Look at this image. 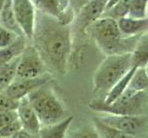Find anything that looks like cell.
<instances>
[{"mask_svg": "<svg viewBox=\"0 0 148 138\" xmlns=\"http://www.w3.org/2000/svg\"><path fill=\"white\" fill-rule=\"evenodd\" d=\"M31 41L49 74L66 75L73 46L71 25H65L58 18L37 10L34 32Z\"/></svg>", "mask_w": 148, "mask_h": 138, "instance_id": "obj_1", "label": "cell"}, {"mask_svg": "<svg viewBox=\"0 0 148 138\" xmlns=\"http://www.w3.org/2000/svg\"><path fill=\"white\" fill-rule=\"evenodd\" d=\"M87 35L95 41L102 53L108 55L132 53L142 35L126 37L120 31L118 21L103 16L89 27Z\"/></svg>", "mask_w": 148, "mask_h": 138, "instance_id": "obj_2", "label": "cell"}, {"mask_svg": "<svg viewBox=\"0 0 148 138\" xmlns=\"http://www.w3.org/2000/svg\"><path fill=\"white\" fill-rule=\"evenodd\" d=\"M132 68V53L106 56L92 76V91L108 92Z\"/></svg>", "mask_w": 148, "mask_h": 138, "instance_id": "obj_3", "label": "cell"}, {"mask_svg": "<svg viewBox=\"0 0 148 138\" xmlns=\"http://www.w3.org/2000/svg\"><path fill=\"white\" fill-rule=\"evenodd\" d=\"M27 98L38 115L42 126L57 123L69 116L61 100L46 85L32 91Z\"/></svg>", "mask_w": 148, "mask_h": 138, "instance_id": "obj_4", "label": "cell"}, {"mask_svg": "<svg viewBox=\"0 0 148 138\" xmlns=\"http://www.w3.org/2000/svg\"><path fill=\"white\" fill-rule=\"evenodd\" d=\"M148 106V93L146 91L131 93L126 92L111 104H105L101 99H94L89 108L97 113L115 115H143Z\"/></svg>", "mask_w": 148, "mask_h": 138, "instance_id": "obj_5", "label": "cell"}, {"mask_svg": "<svg viewBox=\"0 0 148 138\" xmlns=\"http://www.w3.org/2000/svg\"><path fill=\"white\" fill-rule=\"evenodd\" d=\"M106 125L119 131L136 136L142 135L148 129V115H115L98 113L95 116Z\"/></svg>", "mask_w": 148, "mask_h": 138, "instance_id": "obj_6", "label": "cell"}, {"mask_svg": "<svg viewBox=\"0 0 148 138\" xmlns=\"http://www.w3.org/2000/svg\"><path fill=\"white\" fill-rule=\"evenodd\" d=\"M47 74L49 73L38 51L32 44L27 45L18 59L17 77L37 78Z\"/></svg>", "mask_w": 148, "mask_h": 138, "instance_id": "obj_7", "label": "cell"}, {"mask_svg": "<svg viewBox=\"0 0 148 138\" xmlns=\"http://www.w3.org/2000/svg\"><path fill=\"white\" fill-rule=\"evenodd\" d=\"M108 1L106 0H92L79 12L75 20L72 22L71 31L72 34L78 36L87 35V30L89 27L103 17L106 12Z\"/></svg>", "mask_w": 148, "mask_h": 138, "instance_id": "obj_8", "label": "cell"}, {"mask_svg": "<svg viewBox=\"0 0 148 138\" xmlns=\"http://www.w3.org/2000/svg\"><path fill=\"white\" fill-rule=\"evenodd\" d=\"M15 18L21 30L28 40L34 36L37 9L32 0H12Z\"/></svg>", "mask_w": 148, "mask_h": 138, "instance_id": "obj_9", "label": "cell"}, {"mask_svg": "<svg viewBox=\"0 0 148 138\" xmlns=\"http://www.w3.org/2000/svg\"><path fill=\"white\" fill-rule=\"evenodd\" d=\"M52 76V75L47 74V75L37 78L16 77V79L6 89L4 94H6L13 99L20 101L23 98L29 96V94H31L32 91L47 84Z\"/></svg>", "mask_w": 148, "mask_h": 138, "instance_id": "obj_10", "label": "cell"}, {"mask_svg": "<svg viewBox=\"0 0 148 138\" xmlns=\"http://www.w3.org/2000/svg\"><path fill=\"white\" fill-rule=\"evenodd\" d=\"M16 110L23 130L28 132L31 135H38L42 123L27 97L20 100Z\"/></svg>", "mask_w": 148, "mask_h": 138, "instance_id": "obj_11", "label": "cell"}, {"mask_svg": "<svg viewBox=\"0 0 148 138\" xmlns=\"http://www.w3.org/2000/svg\"><path fill=\"white\" fill-rule=\"evenodd\" d=\"M117 21L121 33L126 37L143 35L148 31V18H133L127 16Z\"/></svg>", "mask_w": 148, "mask_h": 138, "instance_id": "obj_12", "label": "cell"}, {"mask_svg": "<svg viewBox=\"0 0 148 138\" xmlns=\"http://www.w3.org/2000/svg\"><path fill=\"white\" fill-rule=\"evenodd\" d=\"M72 121L73 116L69 115L57 123L42 126L38 136L39 138H66Z\"/></svg>", "mask_w": 148, "mask_h": 138, "instance_id": "obj_13", "label": "cell"}, {"mask_svg": "<svg viewBox=\"0 0 148 138\" xmlns=\"http://www.w3.org/2000/svg\"><path fill=\"white\" fill-rule=\"evenodd\" d=\"M27 41L25 36H21L11 45L0 49V67L20 57L27 47Z\"/></svg>", "mask_w": 148, "mask_h": 138, "instance_id": "obj_14", "label": "cell"}, {"mask_svg": "<svg viewBox=\"0 0 148 138\" xmlns=\"http://www.w3.org/2000/svg\"><path fill=\"white\" fill-rule=\"evenodd\" d=\"M135 70H136V68L132 67L131 70H130L126 75L121 78V79L116 83V84L111 87L108 92H106L104 99H102L105 104L113 103L114 101L119 99L120 97L126 92V90L128 89V86L130 84V81H131Z\"/></svg>", "mask_w": 148, "mask_h": 138, "instance_id": "obj_15", "label": "cell"}, {"mask_svg": "<svg viewBox=\"0 0 148 138\" xmlns=\"http://www.w3.org/2000/svg\"><path fill=\"white\" fill-rule=\"evenodd\" d=\"M0 25L10 30L21 36H24L18 26L14 13L12 0H6L5 5L0 13Z\"/></svg>", "mask_w": 148, "mask_h": 138, "instance_id": "obj_16", "label": "cell"}, {"mask_svg": "<svg viewBox=\"0 0 148 138\" xmlns=\"http://www.w3.org/2000/svg\"><path fill=\"white\" fill-rule=\"evenodd\" d=\"M132 67H146L148 66V33L143 34L132 53Z\"/></svg>", "mask_w": 148, "mask_h": 138, "instance_id": "obj_17", "label": "cell"}, {"mask_svg": "<svg viewBox=\"0 0 148 138\" xmlns=\"http://www.w3.org/2000/svg\"><path fill=\"white\" fill-rule=\"evenodd\" d=\"M20 57L0 67V93H4L17 77V69Z\"/></svg>", "mask_w": 148, "mask_h": 138, "instance_id": "obj_18", "label": "cell"}, {"mask_svg": "<svg viewBox=\"0 0 148 138\" xmlns=\"http://www.w3.org/2000/svg\"><path fill=\"white\" fill-rule=\"evenodd\" d=\"M148 89V72L146 67L136 68L128 86L127 91L131 93L145 91Z\"/></svg>", "mask_w": 148, "mask_h": 138, "instance_id": "obj_19", "label": "cell"}, {"mask_svg": "<svg viewBox=\"0 0 148 138\" xmlns=\"http://www.w3.org/2000/svg\"><path fill=\"white\" fill-rule=\"evenodd\" d=\"M92 125L95 128L96 132L99 133L101 138H137L136 136L129 135L124 132L119 131L113 127L106 125V123L101 122L95 116L92 117Z\"/></svg>", "mask_w": 148, "mask_h": 138, "instance_id": "obj_20", "label": "cell"}, {"mask_svg": "<svg viewBox=\"0 0 148 138\" xmlns=\"http://www.w3.org/2000/svg\"><path fill=\"white\" fill-rule=\"evenodd\" d=\"M32 1L38 11L57 18L58 20L61 18L62 10L60 7L59 0H32Z\"/></svg>", "mask_w": 148, "mask_h": 138, "instance_id": "obj_21", "label": "cell"}, {"mask_svg": "<svg viewBox=\"0 0 148 138\" xmlns=\"http://www.w3.org/2000/svg\"><path fill=\"white\" fill-rule=\"evenodd\" d=\"M132 1V0H120L113 7L106 10L103 16L110 17L116 20H118L121 18L127 17L129 14V9Z\"/></svg>", "mask_w": 148, "mask_h": 138, "instance_id": "obj_22", "label": "cell"}, {"mask_svg": "<svg viewBox=\"0 0 148 138\" xmlns=\"http://www.w3.org/2000/svg\"><path fill=\"white\" fill-rule=\"evenodd\" d=\"M148 0H132L129 9L128 17L133 18H147Z\"/></svg>", "mask_w": 148, "mask_h": 138, "instance_id": "obj_23", "label": "cell"}, {"mask_svg": "<svg viewBox=\"0 0 148 138\" xmlns=\"http://www.w3.org/2000/svg\"><path fill=\"white\" fill-rule=\"evenodd\" d=\"M67 138H101L94 125L84 126L68 133Z\"/></svg>", "mask_w": 148, "mask_h": 138, "instance_id": "obj_24", "label": "cell"}, {"mask_svg": "<svg viewBox=\"0 0 148 138\" xmlns=\"http://www.w3.org/2000/svg\"><path fill=\"white\" fill-rule=\"evenodd\" d=\"M21 35L0 25V49L11 45L18 39Z\"/></svg>", "mask_w": 148, "mask_h": 138, "instance_id": "obj_25", "label": "cell"}, {"mask_svg": "<svg viewBox=\"0 0 148 138\" xmlns=\"http://www.w3.org/2000/svg\"><path fill=\"white\" fill-rule=\"evenodd\" d=\"M21 129H22L21 123L18 121V119H17L0 130V137L11 138L13 135H15L18 131H21Z\"/></svg>", "mask_w": 148, "mask_h": 138, "instance_id": "obj_26", "label": "cell"}, {"mask_svg": "<svg viewBox=\"0 0 148 138\" xmlns=\"http://www.w3.org/2000/svg\"><path fill=\"white\" fill-rule=\"evenodd\" d=\"M20 101L9 98L4 93H0V112L2 110H16Z\"/></svg>", "mask_w": 148, "mask_h": 138, "instance_id": "obj_27", "label": "cell"}, {"mask_svg": "<svg viewBox=\"0 0 148 138\" xmlns=\"http://www.w3.org/2000/svg\"><path fill=\"white\" fill-rule=\"evenodd\" d=\"M17 119V110H2L0 112V130Z\"/></svg>", "mask_w": 148, "mask_h": 138, "instance_id": "obj_28", "label": "cell"}, {"mask_svg": "<svg viewBox=\"0 0 148 138\" xmlns=\"http://www.w3.org/2000/svg\"><path fill=\"white\" fill-rule=\"evenodd\" d=\"M92 1V0H69L68 8L71 9V10L75 14V17H76L77 14L80 12L86 5H88Z\"/></svg>", "mask_w": 148, "mask_h": 138, "instance_id": "obj_29", "label": "cell"}, {"mask_svg": "<svg viewBox=\"0 0 148 138\" xmlns=\"http://www.w3.org/2000/svg\"><path fill=\"white\" fill-rule=\"evenodd\" d=\"M31 135L28 132H26L25 130L21 129V131H18L15 135H13L11 138H31Z\"/></svg>", "mask_w": 148, "mask_h": 138, "instance_id": "obj_30", "label": "cell"}, {"mask_svg": "<svg viewBox=\"0 0 148 138\" xmlns=\"http://www.w3.org/2000/svg\"><path fill=\"white\" fill-rule=\"evenodd\" d=\"M69 0H59L60 7H61L62 12L65 11L68 8V7H69Z\"/></svg>", "mask_w": 148, "mask_h": 138, "instance_id": "obj_31", "label": "cell"}, {"mask_svg": "<svg viewBox=\"0 0 148 138\" xmlns=\"http://www.w3.org/2000/svg\"><path fill=\"white\" fill-rule=\"evenodd\" d=\"M120 0H108V4H106V11L108 10V9H110L111 7H113L116 4H117L118 2H119Z\"/></svg>", "mask_w": 148, "mask_h": 138, "instance_id": "obj_32", "label": "cell"}, {"mask_svg": "<svg viewBox=\"0 0 148 138\" xmlns=\"http://www.w3.org/2000/svg\"><path fill=\"white\" fill-rule=\"evenodd\" d=\"M5 2H6V0H0V13H1V10L5 5Z\"/></svg>", "mask_w": 148, "mask_h": 138, "instance_id": "obj_33", "label": "cell"}, {"mask_svg": "<svg viewBox=\"0 0 148 138\" xmlns=\"http://www.w3.org/2000/svg\"><path fill=\"white\" fill-rule=\"evenodd\" d=\"M147 18H148V9H147Z\"/></svg>", "mask_w": 148, "mask_h": 138, "instance_id": "obj_34", "label": "cell"}, {"mask_svg": "<svg viewBox=\"0 0 148 138\" xmlns=\"http://www.w3.org/2000/svg\"><path fill=\"white\" fill-rule=\"evenodd\" d=\"M106 1H108V0H106Z\"/></svg>", "mask_w": 148, "mask_h": 138, "instance_id": "obj_35", "label": "cell"}]
</instances>
